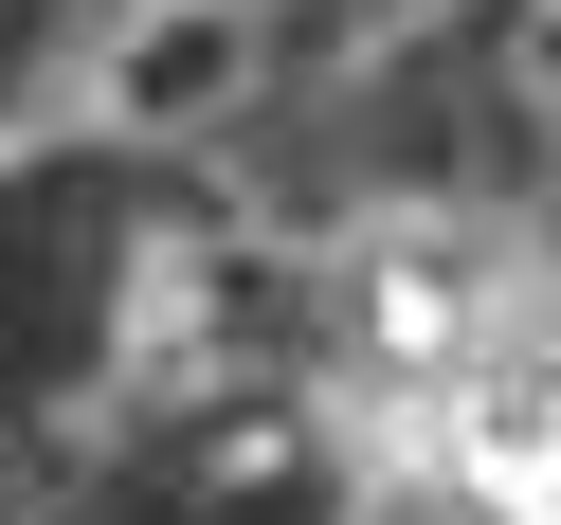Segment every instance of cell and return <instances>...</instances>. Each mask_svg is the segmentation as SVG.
<instances>
[{
    "label": "cell",
    "instance_id": "6da1fadb",
    "mask_svg": "<svg viewBox=\"0 0 561 525\" xmlns=\"http://www.w3.org/2000/svg\"><path fill=\"white\" fill-rule=\"evenodd\" d=\"M308 435L453 489L471 525H561V182H380L290 254Z\"/></svg>",
    "mask_w": 561,
    "mask_h": 525
},
{
    "label": "cell",
    "instance_id": "7a4b0ae2",
    "mask_svg": "<svg viewBox=\"0 0 561 525\" xmlns=\"http://www.w3.org/2000/svg\"><path fill=\"white\" fill-rule=\"evenodd\" d=\"M290 73H308V0H91L55 73V146L127 182H199L290 110Z\"/></svg>",
    "mask_w": 561,
    "mask_h": 525
},
{
    "label": "cell",
    "instance_id": "3957f363",
    "mask_svg": "<svg viewBox=\"0 0 561 525\" xmlns=\"http://www.w3.org/2000/svg\"><path fill=\"white\" fill-rule=\"evenodd\" d=\"M453 55H471L507 163H525V182H561V0H453Z\"/></svg>",
    "mask_w": 561,
    "mask_h": 525
},
{
    "label": "cell",
    "instance_id": "277c9868",
    "mask_svg": "<svg viewBox=\"0 0 561 525\" xmlns=\"http://www.w3.org/2000/svg\"><path fill=\"white\" fill-rule=\"evenodd\" d=\"M290 525H471V507H453V489H416V471H380V453H327Z\"/></svg>",
    "mask_w": 561,
    "mask_h": 525
},
{
    "label": "cell",
    "instance_id": "5b68a950",
    "mask_svg": "<svg viewBox=\"0 0 561 525\" xmlns=\"http://www.w3.org/2000/svg\"><path fill=\"white\" fill-rule=\"evenodd\" d=\"M55 507H73V489H55V453H37V416L0 399V525H55Z\"/></svg>",
    "mask_w": 561,
    "mask_h": 525
},
{
    "label": "cell",
    "instance_id": "8992f818",
    "mask_svg": "<svg viewBox=\"0 0 561 525\" xmlns=\"http://www.w3.org/2000/svg\"><path fill=\"white\" fill-rule=\"evenodd\" d=\"M55 525H199V507H163V489H73Z\"/></svg>",
    "mask_w": 561,
    "mask_h": 525
}]
</instances>
